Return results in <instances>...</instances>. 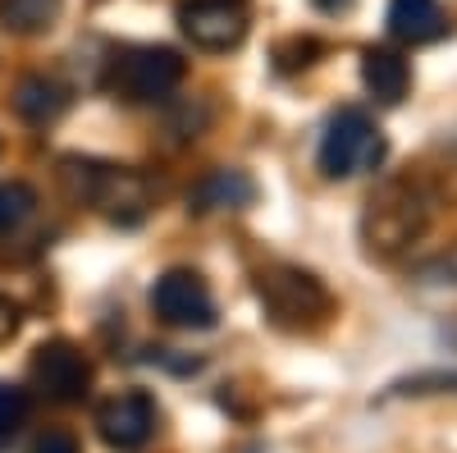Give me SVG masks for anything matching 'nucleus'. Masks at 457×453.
Returning <instances> with one entry per match:
<instances>
[{"label": "nucleus", "instance_id": "3", "mask_svg": "<svg viewBox=\"0 0 457 453\" xmlns=\"http://www.w3.org/2000/svg\"><path fill=\"white\" fill-rule=\"evenodd\" d=\"M60 183L79 202H87L101 215H110L114 224H137L146 215V206H151V193H146L142 174H133L124 165H101V161L64 156L60 161Z\"/></svg>", "mask_w": 457, "mask_h": 453}, {"label": "nucleus", "instance_id": "8", "mask_svg": "<svg viewBox=\"0 0 457 453\" xmlns=\"http://www.w3.org/2000/svg\"><path fill=\"white\" fill-rule=\"evenodd\" d=\"M151 307L174 330H211L215 325V298L197 271H165L151 289Z\"/></svg>", "mask_w": 457, "mask_h": 453}, {"label": "nucleus", "instance_id": "16", "mask_svg": "<svg viewBox=\"0 0 457 453\" xmlns=\"http://www.w3.org/2000/svg\"><path fill=\"white\" fill-rule=\"evenodd\" d=\"M28 426V394L19 385H0V453Z\"/></svg>", "mask_w": 457, "mask_h": 453}, {"label": "nucleus", "instance_id": "7", "mask_svg": "<svg viewBox=\"0 0 457 453\" xmlns=\"http://www.w3.org/2000/svg\"><path fill=\"white\" fill-rule=\"evenodd\" d=\"M179 28L202 51H234L252 28V10L247 0H183Z\"/></svg>", "mask_w": 457, "mask_h": 453}, {"label": "nucleus", "instance_id": "9", "mask_svg": "<svg viewBox=\"0 0 457 453\" xmlns=\"http://www.w3.org/2000/svg\"><path fill=\"white\" fill-rule=\"evenodd\" d=\"M156 422H161V412H156V398L142 394V390H120V394H110L101 407H96V431L110 449H120V453H133L142 449L151 435H156Z\"/></svg>", "mask_w": 457, "mask_h": 453}, {"label": "nucleus", "instance_id": "17", "mask_svg": "<svg viewBox=\"0 0 457 453\" xmlns=\"http://www.w3.org/2000/svg\"><path fill=\"white\" fill-rule=\"evenodd\" d=\"M28 453H79V440H73L69 431H46Z\"/></svg>", "mask_w": 457, "mask_h": 453}, {"label": "nucleus", "instance_id": "4", "mask_svg": "<svg viewBox=\"0 0 457 453\" xmlns=\"http://www.w3.org/2000/svg\"><path fill=\"white\" fill-rule=\"evenodd\" d=\"M183 73L187 64L170 46H124L105 69V88L129 105H146V101H165L183 83Z\"/></svg>", "mask_w": 457, "mask_h": 453}, {"label": "nucleus", "instance_id": "12", "mask_svg": "<svg viewBox=\"0 0 457 453\" xmlns=\"http://www.w3.org/2000/svg\"><path fill=\"white\" fill-rule=\"evenodd\" d=\"M448 19L439 10V0H389V32L407 46H426L435 37H444Z\"/></svg>", "mask_w": 457, "mask_h": 453}, {"label": "nucleus", "instance_id": "10", "mask_svg": "<svg viewBox=\"0 0 457 453\" xmlns=\"http://www.w3.org/2000/svg\"><path fill=\"white\" fill-rule=\"evenodd\" d=\"M361 83H366V92H370L379 105H398V101L407 96V88H411V69H407V60H403L398 51L370 46V51L361 55Z\"/></svg>", "mask_w": 457, "mask_h": 453}, {"label": "nucleus", "instance_id": "11", "mask_svg": "<svg viewBox=\"0 0 457 453\" xmlns=\"http://www.w3.org/2000/svg\"><path fill=\"white\" fill-rule=\"evenodd\" d=\"M256 202V183L243 170H211L193 193H187V206L193 211H238Z\"/></svg>", "mask_w": 457, "mask_h": 453}, {"label": "nucleus", "instance_id": "2", "mask_svg": "<svg viewBox=\"0 0 457 453\" xmlns=\"http://www.w3.org/2000/svg\"><path fill=\"white\" fill-rule=\"evenodd\" d=\"M256 298L270 325L279 330H320L334 316V293L302 266H288V261H270L261 275H256Z\"/></svg>", "mask_w": 457, "mask_h": 453}, {"label": "nucleus", "instance_id": "18", "mask_svg": "<svg viewBox=\"0 0 457 453\" xmlns=\"http://www.w3.org/2000/svg\"><path fill=\"white\" fill-rule=\"evenodd\" d=\"M14 330H19V312L10 307L5 298H0V344H5V339H10Z\"/></svg>", "mask_w": 457, "mask_h": 453}, {"label": "nucleus", "instance_id": "15", "mask_svg": "<svg viewBox=\"0 0 457 453\" xmlns=\"http://www.w3.org/2000/svg\"><path fill=\"white\" fill-rule=\"evenodd\" d=\"M32 211H37V193H32L28 183H19V179L0 183V239L14 234Z\"/></svg>", "mask_w": 457, "mask_h": 453}, {"label": "nucleus", "instance_id": "14", "mask_svg": "<svg viewBox=\"0 0 457 453\" xmlns=\"http://www.w3.org/2000/svg\"><path fill=\"white\" fill-rule=\"evenodd\" d=\"M64 10V0H0V28L14 37H37L46 32Z\"/></svg>", "mask_w": 457, "mask_h": 453}, {"label": "nucleus", "instance_id": "6", "mask_svg": "<svg viewBox=\"0 0 457 453\" xmlns=\"http://www.w3.org/2000/svg\"><path fill=\"white\" fill-rule=\"evenodd\" d=\"M28 381L32 390L42 394L46 403H83L87 390H92V362L79 344H69V339H51V344H42L32 353L28 362Z\"/></svg>", "mask_w": 457, "mask_h": 453}, {"label": "nucleus", "instance_id": "5", "mask_svg": "<svg viewBox=\"0 0 457 453\" xmlns=\"http://www.w3.org/2000/svg\"><path fill=\"white\" fill-rule=\"evenodd\" d=\"M385 161V133L361 105H343L329 115L320 138V174L325 179H353Z\"/></svg>", "mask_w": 457, "mask_h": 453}, {"label": "nucleus", "instance_id": "13", "mask_svg": "<svg viewBox=\"0 0 457 453\" xmlns=\"http://www.w3.org/2000/svg\"><path fill=\"white\" fill-rule=\"evenodd\" d=\"M14 110L28 124H51L69 110V92L55 79H46V73H32V79H23L14 88Z\"/></svg>", "mask_w": 457, "mask_h": 453}, {"label": "nucleus", "instance_id": "1", "mask_svg": "<svg viewBox=\"0 0 457 453\" xmlns=\"http://www.w3.org/2000/svg\"><path fill=\"white\" fill-rule=\"evenodd\" d=\"M439 193L426 170H407V174H394L385 179L370 193L366 202V215H361V239H366V252L375 256H398L403 247H411L430 230V220L439 211Z\"/></svg>", "mask_w": 457, "mask_h": 453}, {"label": "nucleus", "instance_id": "19", "mask_svg": "<svg viewBox=\"0 0 457 453\" xmlns=\"http://www.w3.org/2000/svg\"><path fill=\"white\" fill-rule=\"evenodd\" d=\"M320 10H343V5H353V0H316Z\"/></svg>", "mask_w": 457, "mask_h": 453}]
</instances>
